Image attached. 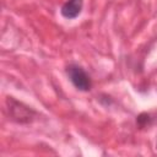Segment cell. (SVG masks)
<instances>
[{"label": "cell", "mask_w": 157, "mask_h": 157, "mask_svg": "<svg viewBox=\"0 0 157 157\" xmlns=\"http://www.w3.org/2000/svg\"><path fill=\"white\" fill-rule=\"evenodd\" d=\"M156 147H157V144H156Z\"/></svg>", "instance_id": "cell-5"}, {"label": "cell", "mask_w": 157, "mask_h": 157, "mask_svg": "<svg viewBox=\"0 0 157 157\" xmlns=\"http://www.w3.org/2000/svg\"><path fill=\"white\" fill-rule=\"evenodd\" d=\"M148 120H150V117H148V114H146V113H142V114H140V115L137 117V124H139L140 126H145V125L148 123Z\"/></svg>", "instance_id": "cell-4"}, {"label": "cell", "mask_w": 157, "mask_h": 157, "mask_svg": "<svg viewBox=\"0 0 157 157\" xmlns=\"http://www.w3.org/2000/svg\"><path fill=\"white\" fill-rule=\"evenodd\" d=\"M82 6H83V0H67L61 6L60 12L65 18L72 20L81 13Z\"/></svg>", "instance_id": "cell-3"}, {"label": "cell", "mask_w": 157, "mask_h": 157, "mask_svg": "<svg viewBox=\"0 0 157 157\" xmlns=\"http://www.w3.org/2000/svg\"><path fill=\"white\" fill-rule=\"evenodd\" d=\"M6 104H7V110L10 117L17 123H21V124L31 123L36 115V112L33 109H31L22 102L16 101L12 97H9L6 99Z\"/></svg>", "instance_id": "cell-1"}, {"label": "cell", "mask_w": 157, "mask_h": 157, "mask_svg": "<svg viewBox=\"0 0 157 157\" xmlns=\"http://www.w3.org/2000/svg\"><path fill=\"white\" fill-rule=\"evenodd\" d=\"M66 72H67L70 81L77 90H80V91H90L91 90V87H92L91 78H90L88 74L81 66L71 64L67 66Z\"/></svg>", "instance_id": "cell-2"}]
</instances>
